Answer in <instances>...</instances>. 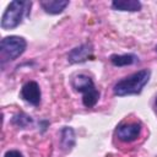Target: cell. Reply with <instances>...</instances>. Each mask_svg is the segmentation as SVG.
Listing matches in <instances>:
<instances>
[{
    "instance_id": "obj_10",
    "label": "cell",
    "mask_w": 157,
    "mask_h": 157,
    "mask_svg": "<svg viewBox=\"0 0 157 157\" xmlns=\"http://www.w3.org/2000/svg\"><path fill=\"white\" fill-rule=\"evenodd\" d=\"M136 61H139V58L135 54H123V55L113 54L110 56V63L114 66H128L135 64Z\"/></svg>"
},
{
    "instance_id": "obj_11",
    "label": "cell",
    "mask_w": 157,
    "mask_h": 157,
    "mask_svg": "<svg viewBox=\"0 0 157 157\" xmlns=\"http://www.w3.org/2000/svg\"><path fill=\"white\" fill-rule=\"evenodd\" d=\"M75 145V134L71 128H64L61 130V147L64 150H71V147Z\"/></svg>"
},
{
    "instance_id": "obj_15",
    "label": "cell",
    "mask_w": 157,
    "mask_h": 157,
    "mask_svg": "<svg viewBox=\"0 0 157 157\" xmlns=\"http://www.w3.org/2000/svg\"><path fill=\"white\" fill-rule=\"evenodd\" d=\"M156 52H157V45H156Z\"/></svg>"
},
{
    "instance_id": "obj_4",
    "label": "cell",
    "mask_w": 157,
    "mask_h": 157,
    "mask_svg": "<svg viewBox=\"0 0 157 157\" xmlns=\"http://www.w3.org/2000/svg\"><path fill=\"white\" fill-rule=\"evenodd\" d=\"M27 42L25 38L18 36H9L1 39L0 42V61L4 65L5 63L12 61L23 54L26 50Z\"/></svg>"
},
{
    "instance_id": "obj_5",
    "label": "cell",
    "mask_w": 157,
    "mask_h": 157,
    "mask_svg": "<svg viewBox=\"0 0 157 157\" xmlns=\"http://www.w3.org/2000/svg\"><path fill=\"white\" fill-rule=\"evenodd\" d=\"M141 125L139 123H123L115 129V136L123 142H132L139 139Z\"/></svg>"
},
{
    "instance_id": "obj_1",
    "label": "cell",
    "mask_w": 157,
    "mask_h": 157,
    "mask_svg": "<svg viewBox=\"0 0 157 157\" xmlns=\"http://www.w3.org/2000/svg\"><path fill=\"white\" fill-rule=\"evenodd\" d=\"M151 77V71L147 69L140 70L137 72H134L123 80L118 81L114 87L113 92L115 96L124 97V96H130V94H139L141 93L142 88L146 86V83L150 81Z\"/></svg>"
},
{
    "instance_id": "obj_9",
    "label": "cell",
    "mask_w": 157,
    "mask_h": 157,
    "mask_svg": "<svg viewBox=\"0 0 157 157\" xmlns=\"http://www.w3.org/2000/svg\"><path fill=\"white\" fill-rule=\"evenodd\" d=\"M113 9L119 11H130L135 12L141 9V2L137 0H115L112 2Z\"/></svg>"
},
{
    "instance_id": "obj_6",
    "label": "cell",
    "mask_w": 157,
    "mask_h": 157,
    "mask_svg": "<svg viewBox=\"0 0 157 157\" xmlns=\"http://www.w3.org/2000/svg\"><path fill=\"white\" fill-rule=\"evenodd\" d=\"M21 97L23 101H26L32 105H39L40 97H42L39 85L36 81L26 82L21 88Z\"/></svg>"
},
{
    "instance_id": "obj_3",
    "label": "cell",
    "mask_w": 157,
    "mask_h": 157,
    "mask_svg": "<svg viewBox=\"0 0 157 157\" xmlns=\"http://www.w3.org/2000/svg\"><path fill=\"white\" fill-rule=\"evenodd\" d=\"M75 91L82 93V103L86 108H92L97 104L99 99V91L96 88L94 82L87 75H76L71 81Z\"/></svg>"
},
{
    "instance_id": "obj_2",
    "label": "cell",
    "mask_w": 157,
    "mask_h": 157,
    "mask_svg": "<svg viewBox=\"0 0 157 157\" xmlns=\"http://www.w3.org/2000/svg\"><path fill=\"white\" fill-rule=\"evenodd\" d=\"M31 1H22V0H15L11 1L5 12L1 17V28L2 29H13L16 28L23 20V17H27L31 12Z\"/></svg>"
},
{
    "instance_id": "obj_12",
    "label": "cell",
    "mask_w": 157,
    "mask_h": 157,
    "mask_svg": "<svg viewBox=\"0 0 157 157\" xmlns=\"http://www.w3.org/2000/svg\"><path fill=\"white\" fill-rule=\"evenodd\" d=\"M12 123L16 126H20V128H27L28 125H31L33 123V120H32V118L29 115H26L23 113H20V114H16L12 118Z\"/></svg>"
},
{
    "instance_id": "obj_8",
    "label": "cell",
    "mask_w": 157,
    "mask_h": 157,
    "mask_svg": "<svg viewBox=\"0 0 157 157\" xmlns=\"http://www.w3.org/2000/svg\"><path fill=\"white\" fill-rule=\"evenodd\" d=\"M69 5L67 0H43L40 1V6L47 13L50 15H58L65 10V7Z\"/></svg>"
},
{
    "instance_id": "obj_13",
    "label": "cell",
    "mask_w": 157,
    "mask_h": 157,
    "mask_svg": "<svg viewBox=\"0 0 157 157\" xmlns=\"http://www.w3.org/2000/svg\"><path fill=\"white\" fill-rule=\"evenodd\" d=\"M4 157H23V156H22V153H21L20 151L10 150V151H7V152L5 153V156H4Z\"/></svg>"
},
{
    "instance_id": "obj_14",
    "label": "cell",
    "mask_w": 157,
    "mask_h": 157,
    "mask_svg": "<svg viewBox=\"0 0 157 157\" xmlns=\"http://www.w3.org/2000/svg\"><path fill=\"white\" fill-rule=\"evenodd\" d=\"M156 105H157V98H156Z\"/></svg>"
},
{
    "instance_id": "obj_7",
    "label": "cell",
    "mask_w": 157,
    "mask_h": 157,
    "mask_svg": "<svg viewBox=\"0 0 157 157\" xmlns=\"http://www.w3.org/2000/svg\"><path fill=\"white\" fill-rule=\"evenodd\" d=\"M92 53H93V48L91 44L86 43V44H82L80 47H76L74 48L69 55H67V60L71 63V64H77V63H83L86 61L87 59L92 58Z\"/></svg>"
}]
</instances>
